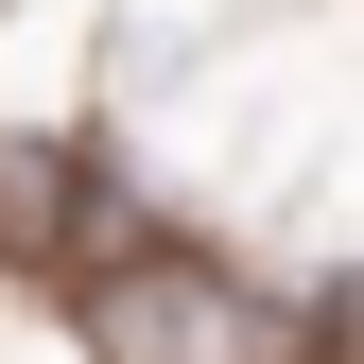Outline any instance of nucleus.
<instances>
[{
    "label": "nucleus",
    "mask_w": 364,
    "mask_h": 364,
    "mask_svg": "<svg viewBox=\"0 0 364 364\" xmlns=\"http://www.w3.org/2000/svg\"><path fill=\"white\" fill-rule=\"evenodd\" d=\"M70 243V139H0V260Z\"/></svg>",
    "instance_id": "nucleus-2"
},
{
    "label": "nucleus",
    "mask_w": 364,
    "mask_h": 364,
    "mask_svg": "<svg viewBox=\"0 0 364 364\" xmlns=\"http://www.w3.org/2000/svg\"><path fill=\"white\" fill-rule=\"evenodd\" d=\"M87 347L105 364H295V312H260L208 260H105L87 278Z\"/></svg>",
    "instance_id": "nucleus-1"
}]
</instances>
